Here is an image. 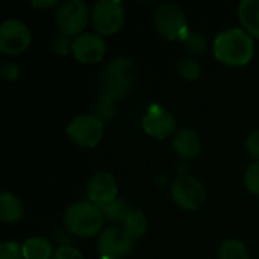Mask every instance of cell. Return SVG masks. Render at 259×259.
Wrapping results in <instances>:
<instances>
[{"label":"cell","mask_w":259,"mask_h":259,"mask_svg":"<svg viewBox=\"0 0 259 259\" xmlns=\"http://www.w3.org/2000/svg\"><path fill=\"white\" fill-rule=\"evenodd\" d=\"M18 74H20V70L14 62H5L0 68V76L5 80H14L18 77Z\"/></svg>","instance_id":"cell-28"},{"label":"cell","mask_w":259,"mask_h":259,"mask_svg":"<svg viewBox=\"0 0 259 259\" xmlns=\"http://www.w3.org/2000/svg\"><path fill=\"white\" fill-rule=\"evenodd\" d=\"M91 18L88 6L82 0H65L59 3L55 20L61 33L65 36H79L83 33L88 20Z\"/></svg>","instance_id":"cell-4"},{"label":"cell","mask_w":259,"mask_h":259,"mask_svg":"<svg viewBox=\"0 0 259 259\" xmlns=\"http://www.w3.org/2000/svg\"><path fill=\"white\" fill-rule=\"evenodd\" d=\"M100 208H102L103 215H105L106 220H109L112 223H120V225H123V222L132 212V209L126 203V200L124 199H118V197L115 200L109 202L108 205L100 206Z\"/></svg>","instance_id":"cell-18"},{"label":"cell","mask_w":259,"mask_h":259,"mask_svg":"<svg viewBox=\"0 0 259 259\" xmlns=\"http://www.w3.org/2000/svg\"><path fill=\"white\" fill-rule=\"evenodd\" d=\"M24 212L23 202L12 193H2L0 196V219L5 223H15Z\"/></svg>","instance_id":"cell-16"},{"label":"cell","mask_w":259,"mask_h":259,"mask_svg":"<svg viewBox=\"0 0 259 259\" xmlns=\"http://www.w3.org/2000/svg\"><path fill=\"white\" fill-rule=\"evenodd\" d=\"M102 259H106V258H102Z\"/></svg>","instance_id":"cell-30"},{"label":"cell","mask_w":259,"mask_h":259,"mask_svg":"<svg viewBox=\"0 0 259 259\" xmlns=\"http://www.w3.org/2000/svg\"><path fill=\"white\" fill-rule=\"evenodd\" d=\"M121 228L127 232V235L135 241V240H140L144 234H146V229H147V219L146 215L141 212V211H132L127 219L123 222Z\"/></svg>","instance_id":"cell-19"},{"label":"cell","mask_w":259,"mask_h":259,"mask_svg":"<svg viewBox=\"0 0 259 259\" xmlns=\"http://www.w3.org/2000/svg\"><path fill=\"white\" fill-rule=\"evenodd\" d=\"M52 49L58 55H67L68 52H71V41L65 35H58L52 42Z\"/></svg>","instance_id":"cell-26"},{"label":"cell","mask_w":259,"mask_h":259,"mask_svg":"<svg viewBox=\"0 0 259 259\" xmlns=\"http://www.w3.org/2000/svg\"><path fill=\"white\" fill-rule=\"evenodd\" d=\"M246 149L249 152V155L252 158H255L256 161H259V129L253 131L246 141Z\"/></svg>","instance_id":"cell-27"},{"label":"cell","mask_w":259,"mask_h":259,"mask_svg":"<svg viewBox=\"0 0 259 259\" xmlns=\"http://www.w3.org/2000/svg\"><path fill=\"white\" fill-rule=\"evenodd\" d=\"M153 21L158 32L168 41L185 39L188 32V21L182 8L176 3H161L153 14Z\"/></svg>","instance_id":"cell-3"},{"label":"cell","mask_w":259,"mask_h":259,"mask_svg":"<svg viewBox=\"0 0 259 259\" xmlns=\"http://www.w3.org/2000/svg\"><path fill=\"white\" fill-rule=\"evenodd\" d=\"M238 18L252 38H259V0L241 2L238 6Z\"/></svg>","instance_id":"cell-15"},{"label":"cell","mask_w":259,"mask_h":259,"mask_svg":"<svg viewBox=\"0 0 259 259\" xmlns=\"http://www.w3.org/2000/svg\"><path fill=\"white\" fill-rule=\"evenodd\" d=\"M137 67L127 58H118L112 61L105 73L103 83L106 88V97L118 99L123 97L135 83Z\"/></svg>","instance_id":"cell-5"},{"label":"cell","mask_w":259,"mask_h":259,"mask_svg":"<svg viewBox=\"0 0 259 259\" xmlns=\"http://www.w3.org/2000/svg\"><path fill=\"white\" fill-rule=\"evenodd\" d=\"M73 56L82 64L100 62L106 53V42L100 35L83 32L71 41Z\"/></svg>","instance_id":"cell-12"},{"label":"cell","mask_w":259,"mask_h":259,"mask_svg":"<svg viewBox=\"0 0 259 259\" xmlns=\"http://www.w3.org/2000/svg\"><path fill=\"white\" fill-rule=\"evenodd\" d=\"M105 215L100 206L88 202L73 203L64 214L65 228L80 238H91L97 235L105 223Z\"/></svg>","instance_id":"cell-2"},{"label":"cell","mask_w":259,"mask_h":259,"mask_svg":"<svg viewBox=\"0 0 259 259\" xmlns=\"http://www.w3.org/2000/svg\"><path fill=\"white\" fill-rule=\"evenodd\" d=\"M91 23L99 35L111 36L124 23V8L120 0H100L91 11Z\"/></svg>","instance_id":"cell-6"},{"label":"cell","mask_w":259,"mask_h":259,"mask_svg":"<svg viewBox=\"0 0 259 259\" xmlns=\"http://www.w3.org/2000/svg\"><path fill=\"white\" fill-rule=\"evenodd\" d=\"M0 259H24L23 247L15 241H6L0 246Z\"/></svg>","instance_id":"cell-24"},{"label":"cell","mask_w":259,"mask_h":259,"mask_svg":"<svg viewBox=\"0 0 259 259\" xmlns=\"http://www.w3.org/2000/svg\"><path fill=\"white\" fill-rule=\"evenodd\" d=\"M67 135L74 144L94 149L103 137V123L97 115L83 114L68 123Z\"/></svg>","instance_id":"cell-8"},{"label":"cell","mask_w":259,"mask_h":259,"mask_svg":"<svg viewBox=\"0 0 259 259\" xmlns=\"http://www.w3.org/2000/svg\"><path fill=\"white\" fill-rule=\"evenodd\" d=\"M170 193L175 203L185 211H196L206 200V190L203 184L190 175L176 178L171 184Z\"/></svg>","instance_id":"cell-7"},{"label":"cell","mask_w":259,"mask_h":259,"mask_svg":"<svg viewBox=\"0 0 259 259\" xmlns=\"http://www.w3.org/2000/svg\"><path fill=\"white\" fill-rule=\"evenodd\" d=\"M220 259H249L246 246L238 240H226L219 247Z\"/></svg>","instance_id":"cell-20"},{"label":"cell","mask_w":259,"mask_h":259,"mask_svg":"<svg viewBox=\"0 0 259 259\" xmlns=\"http://www.w3.org/2000/svg\"><path fill=\"white\" fill-rule=\"evenodd\" d=\"M178 71L179 74L187 79V80H196L200 73H202V68L200 65L194 61V59H190V58H184L178 62Z\"/></svg>","instance_id":"cell-21"},{"label":"cell","mask_w":259,"mask_h":259,"mask_svg":"<svg viewBox=\"0 0 259 259\" xmlns=\"http://www.w3.org/2000/svg\"><path fill=\"white\" fill-rule=\"evenodd\" d=\"M244 182H246V187L247 190L259 196V161H256L255 164H252L246 175H244Z\"/></svg>","instance_id":"cell-23"},{"label":"cell","mask_w":259,"mask_h":259,"mask_svg":"<svg viewBox=\"0 0 259 259\" xmlns=\"http://www.w3.org/2000/svg\"><path fill=\"white\" fill-rule=\"evenodd\" d=\"M255 53L253 38L243 29H228L214 39L215 58L229 67H243L249 64Z\"/></svg>","instance_id":"cell-1"},{"label":"cell","mask_w":259,"mask_h":259,"mask_svg":"<svg viewBox=\"0 0 259 259\" xmlns=\"http://www.w3.org/2000/svg\"><path fill=\"white\" fill-rule=\"evenodd\" d=\"M33 8H52V6H56L58 5V2H55V0H50V2H32L30 3ZM59 6V5H58Z\"/></svg>","instance_id":"cell-29"},{"label":"cell","mask_w":259,"mask_h":259,"mask_svg":"<svg viewBox=\"0 0 259 259\" xmlns=\"http://www.w3.org/2000/svg\"><path fill=\"white\" fill-rule=\"evenodd\" d=\"M23 256L24 259H53L52 244L41 237L29 238L23 246Z\"/></svg>","instance_id":"cell-17"},{"label":"cell","mask_w":259,"mask_h":259,"mask_svg":"<svg viewBox=\"0 0 259 259\" xmlns=\"http://www.w3.org/2000/svg\"><path fill=\"white\" fill-rule=\"evenodd\" d=\"M32 41L29 27L15 18H9L0 26V52L5 55L23 53Z\"/></svg>","instance_id":"cell-9"},{"label":"cell","mask_w":259,"mask_h":259,"mask_svg":"<svg viewBox=\"0 0 259 259\" xmlns=\"http://www.w3.org/2000/svg\"><path fill=\"white\" fill-rule=\"evenodd\" d=\"M143 129L153 138L164 140L171 135L176 129V120L170 111L162 105L153 103L147 108V112L143 118Z\"/></svg>","instance_id":"cell-11"},{"label":"cell","mask_w":259,"mask_h":259,"mask_svg":"<svg viewBox=\"0 0 259 259\" xmlns=\"http://www.w3.org/2000/svg\"><path fill=\"white\" fill-rule=\"evenodd\" d=\"M53 259H85L83 255L80 253V250H77L76 247L73 246H61L55 255H53Z\"/></svg>","instance_id":"cell-25"},{"label":"cell","mask_w":259,"mask_h":259,"mask_svg":"<svg viewBox=\"0 0 259 259\" xmlns=\"http://www.w3.org/2000/svg\"><path fill=\"white\" fill-rule=\"evenodd\" d=\"M87 193L91 203L103 206L117 199L118 187L112 175H109L108 171H99L90 179Z\"/></svg>","instance_id":"cell-13"},{"label":"cell","mask_w":259,"mask_h":259,"mask_svg":"<svg viewBox=\"0 0 259 259\" xmlns=\"http://www.w3.org/2000/svg\"><path fill=\"white\" fill-rule=\"evenodd\" d=\"M134 240L121 226H111L105 229L97 240V250L102 258L121 259L129 255Z\"/></svg>","instance_id":"cell-10"},{"label":"cell","mask_w":259,"mask_h":259,"mask_svg":"<svg viewBox=\"0 0 259 259\" xmlns=\"http://www.w3.org/2000/svg\"><path fill=\"white\" fill-rule=\"evenodd\" d=\"M173 149L182 159H196L202 150V141L196 131L182 129L173 138Z\"/></svg>","instance_id":"cell-14"},{"label":"cell","mask_w":259,"mask_h":259,"mask_svg":"<svg viewBox=\"0 0 259 259\" xmlns=\"http://www.w3.org/2000/svg\"><path fill=\"white\" fill-rule=\"evenodd\" d=\"M184 46H185V50L188 53H193V55H202L206 49V39L202 33H190L185 39H184Z\"/></svg>","instance_id":"cell-22"}]
</instances>
